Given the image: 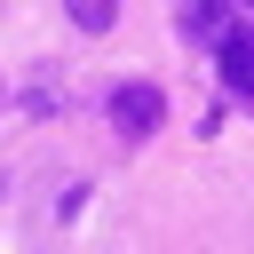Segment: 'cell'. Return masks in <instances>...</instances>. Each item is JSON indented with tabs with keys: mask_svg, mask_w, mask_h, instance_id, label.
<instances>
[{
	"mask_svg": "<svg viewBox=\"0 0 254 254\" xmlns=\"http://www.w3.org/2000/svg\"><path fill=\"white\" fill-rule=\"evenodd\" d=\"M214 64H222V87L230 95H254V24H230L214 40Z\"/></svg>",
	"mask_w": 254,
	"mask_h": 254,
	"instance_id": "cell-2",
	"label": "cell"
},
{
	"mask_svg": "<svg viewBox=\"0 0 254 254\" xmlns=\"http://www.w3.org/2000/svg\"><path fill=\"white\" fill-rule=\"evenodd\" d=\"M175 32L198 40V48H214L230 32V0H175Z\"/></svg>",
	"mask_w": 254,
	"mask_h": 254,
	"instance_id": "cell-3",
	"label": "cell"
},
{
	"mask_svg": "<svg viewBox=\"0 0 254 254\" xmlns=\"http://www.w3.org/2000/svg\"><path fill=\"white\" fill-rule=\"evenodd\" d=\"M159 119H167V95H159L151 79H119V87H111V127H119L127 143H143Z\"/></svg>",
	"mask_w": 254,
	"mask_h": 254,
	"instance_id": "cell-1",
	"label": "cell"
},
{
	"mask_svg": "<svg viewBox=\"0 0 254 254\" xmlns=\"http://www.w3.org/2000/svg\"><path fill=\"white\" fill-rule=\"evenodd\" d=\"M64 16H71L79 32H111V16H119V0H64Z\"/></svg>",
	"mask_w": 254,
	"mask_h": 254,
	"instance_id": "cell-4",
	"label": "cell"
},
{
	"mask_svg": "<svg viewBox=\"0 0 254 254\" xmlns=\"http://www.w3.org/2000/svg\"><path fill=\"white\" fill-rule=\"evenodd\" d=\"M0 103H8V79H0Z\"/></svg>",
	"mask_w": 254,
	"mask_h": 254,
	"instance_id": "cell-5",
	"label": "cell"
}]
</instances>
